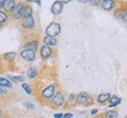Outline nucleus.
I'll return each instance as SVG.
<instances>
[{
  "instance_id": "nucleus-1",
  "label": "nucleus",
  "mask_w": 127,
  "mask_h": 118,
  "mask_svg": "<svg viewBox=\"0 0 127 118\" xmlns=\"http://www.w3.org/2000/svg\"><path fill=\"white\" fill-rule=\"evenodd\" d=\"M60 32H61V25L57 23H52L46 28V34L48 36L55 37L58 34H60Z\"/></svg>"
},
{
  "instance_id": "nucleus-2",
  "label": "nucleus",
  "mask_w": 127,
  "mask_h": 118,
  "mask_svg": "<svg viewBox=\"0 0 127 118\" xmlns=\"http://www.w3.org/2000/svg\"><path fill=\"white\" fill-rule=\"evenodd\" d=\"M21 57L26 62H32L35 59V51L32 50H25L21 53Z\"/></svg>"
},
{
  "instance_id": "nucleus-3",
  "label": "nucleus",
  "mask_w": 127,
  "mask_h": 118,
  "mask_svg": "<svg viewBox=\"0 0 127 118\" xmlns=\"http://www.w3.org/2000/svg\"><path fill=\"white\" fill-rule=\"evenodd\" d=\"M22 25L23 27H25L26 29H32L34 27V20L32 16H29V17L23 18L22 20Z\"/></svg>"
},
{
  "instance_id": "nucleus-4",
  "label": "nucleus",
  "mask_w": 127,
  "mask_h": 118,
  "mask_svg": "<svg viewBox=\"0 0 127 118\" xmlns=\"http://www.w3.org/2000/svg\"><path fill=\"white\" fill-rule=\"evenodd\" d=\"M54 96H55V87L53 85L48 86L42 91V97L45 99H51Z\"/></svg>"
},
{
  "instance_id": "nucleus-5",
  "label": "nucleus",
  "mask_w": 127,
  "mask_h": 118,
  "mask_svg": "<svg viewBox=\"0 0 127 118\" xmlns=\"http://www.w3.org/2000/svg\"><path fill=\"white\" fill-rule=\"evenodd\" d=\"M63 11V3L61 1H55L51 7V12L54 15H59Z\"/></svg>"
},
{
  "instance_id": "nucleus-6",
  "label": "nucleus",
  "mask_w": 127,
  "mask_h": 118,
  "mask_svg": "<svg viewBox=\"0 0 127 118\" xmlns=\"http://www.w3.org/2000/svg\"><path fill=\"white\" fill-rule=\"evenodd\" d=\"M53 104L55 106H62L64 102V97L62 93H58L53 97Z\"/></svg>"
},
{
  "instance_id": "nucleus-7",
  "label": "nucleus",
  "mask_w": 127,
  "mask_h": 118,
  "mask_svg": "<svg viewBox=\"0 0 127 118\" xmlns=\"http://www.w3.org/2000/svg\"><path fill=\"white\" fill-rule=\"evenodd\" d=\"M32 9L30 6H23L20 12V18H26L29 16H32Z\"/></svg>"
},
{
  "instance_id": "nucleus-8",
  "label": "nucleus",
  "mask_w": 127,
  "mask_h": 118,
  "mask_svg": "<svg viewBox=\"0 0 127 118\" xmlns=\"http://www.w3.org/2000/svg\"><path fill=\"white\" fill-rule=\"evenodd\" d=\"M52 54V49L50 48V46H47V45H44L41 50H40V55L43 59H48Z\"/></svg>"
},
{
  "instance_id": "nucleus-9",
  "label": "nucleus",
  "mask_w": 127,
  "mask_h": 118,
  "mask_svg": "<svg viewBox=\"0 0 127 118\" xmlns=\"http://www.w3.org/2000/svg\"><path fill=\"white\" fill-rule=\"evenodd\" d=\"M15 5H16L15 0H5L3 7H4V10H5V11H7V12H12L13 9H14V7H15Z\"/></svg>"
},
{
  "instance_id": "nucleus-10",
  "label": "nucleus",
  "mask_w": 127,
  "mask_h": 118,
  "mask_svg": "<svg viewBox=\"0 0 127 118\" xmlns=\"http://www.w3.org/2000/svg\"><path fill=\"white\" fill-rule=\"evenodd\" d=\"M24 6V4L23 3H21V2H19V3H17L16 5H15V7H14V9H13V16L15 19H20V12H21V9H22V7Z\"/></svg>"
},
{
  "instance_id": "nucleus-11",
  "label": "nucleus",
  "mask_w": 127,
  "mask_h": 118,
  "mask_svg": "<svg viewBox=\"0 0 127 118\" xmlns=\"http://www.w3.org/2000/svg\"><path fill=\"white\" fill-rule=\"evenodd\" d=\"M88 100H89V95L87 93H85V92L80 93L79 95L77 96V98H76V101L78 103H84V102H86Z\"/></svg>"
},
{
  "instance_id": "nucleus-12",
  "label": "nucleus",
  "mask_w": 127,
  "mask_h": 118,
  "mask_svg": "<svg viewBox=\"0 0 127 118\" xmlns=\"http://www.w3.org/2000/svg\"><path fill=\"white\" fill-rule=\"evenodd\" d=\"M113 6H114V3L112 0H103L102 1V7H103V9H105L107 11L111 10Z\"/></svg>"
},
{
  "instance_id": "nucleus-13",
  "label": "nucleus",
  "mask_w": 127,
  "mask_h": 118,
  "mask_svg": "<svg viewBox=\"0 0 127 118\" xmlns=\"http://www.w3.org/2000/svg\"><path fill=\"white\" fill-rule=\"evenodd\" d=\"M37 41L36 40H33V41H31V42H28L25 44L24 48L26 50H32V51H35L36 48H37Z\"/></svg>"
},
{
  "instance_id": "nucleus-14",
  "label": "nucleus",
  "mask_w": 127,
  "mask_h": 118,
  "mask_svg": "<svg viewBox=\"0 0 127 118\" xmlns=\"http://www.w3.org/2000/svg\"><path fill=\"white\" fill-rule=\"evenodd\" d=\"M43 41H44L45 45H47V46H54V45H56V43H57V40L55 39V37L48 36V35L44 37Z\"/></svg>"
},
{
  "instance_id": "nucleus-15",
  "label": "nucleus",
  "mask_w": 127,
  "mask_h": 118,
  "mask_svg": "<svg viewBox=\"0 0 127 118\" xmlns=\"http://www.w3.org/2000/svg\"><path fill=\"white\" fill-rule=\"evenodd\" d=\"M110 99H111V95L109 93H106V94L99 95L98 98H97V101H98V102H100V103H103V102L107 101L108 100H110Z\"/></svg>"
},
{
  "instance_id": "nucleus-16",
  "label": "nucleus",
  "mask_w": 127,
  "mask_h": 118,
  "mask_svg": "<svg viewBox=\"0 0 127 118\" xmlns=\"http://www.w3.org/2000/svg\"><path fill=\"white\" fill-rule=\"evenodd\" d=\"M3 58H4L5 60L9 61V62H12V61H14L15 58H16V53H15V52H9V53H6V54L3 55Z\"/></svg>"
},
{
  "instance_id": "nucleus-17",
  "label": "nucleus",
  "mask_w": 127,
  "mask_h": 118,
  "mask_svg": "<svg viewBox=\"0 0 127 118\" xmlns=\"http://www.w3.org/2000/svg\"><path fill=\"white\" fill-rule=\"evenodd\" d=\"M0 85L3 86V87H6V88H12L13 87V84L6 78L4 77H1L0 78Z\"/></svg>"
},
{
  "instance_id": "nucleus-18",
  "label": "nucleus",
  "mask_w": 127,
  "mask_h": 118,
  "mask_svg": "<svg viewBox=\"0 0 127 118\" xmlns=\"http://www.w3.org/2000/svg\"><path fill=\"white\" fill-rule=\"evenodd\" d=\"M110 101L111 102V104H110V107H112V106H115V105L119 104V103H120V101H121V100H120L118 97L113 96V97H111V98Z\"/></svg>"
},
{
  "instance_id": "nucleus-19",
  "label": "nucleus",
  "mask_w": 127,
  "mask_h": 118,
  "mask_svg": "<svg viewBox=\"0 0 127 118\" xmlns=\"http://www.w3.org/2000/svg\"><path fill=\"white\" fill-rule=\"evenodd\" d=\"M106 117L107 118H117L118 116V112L116 110H109L106 112Z\"/></svg>"
},
{
  "instance_id": "nucleus-20",
  "label": "nucleus",
  "mask_w": 127,
  "mask_h": 118,
  "mask_svg": "<svg viewBox=\"0 0 127 118\" xmlns=\"http://www.w3.org/2000/svg\"><path fill=\"white\" fill-rule=\"evenodd\" d=\"M36 75H37V71H36L35 68H31L29 69V71H28V76H29L30 78H34Z\"/></svg>"
},
{
  "instance_id": "nucleus-21",
  "label": "nucleus",
  "mask_w": 127,
  "mask_h": 118,
  "mask_svg": "<svg viewBox=\"0 0 127 118\" xmlns=\"http://www.w3.org/2000/svg\"><path fill=\"white\" fill-rule=\"evenodd\" d=\"M7 15H6V13H4V12H2V11H0V24H2V23H4L6 20H7Z\"/></svg>"
},
{
  "instance_id": "nucleus-22",
  "label": "nucleus",
  "mask_w": 127,
  "mask_h": 118,
  "mask_svg": "<svg viewBox=\"0 0 127 118\" xmlns=\"http://www.w3.org/2000/svg\"><path fill=\"white\" fill-rule=\"evenodd\" d=\"M22 87H23V89H24V90H25V91H26V92H27L29 95H31V94H32V90H31V87H30V86H29L28 84L24 83Z\"/></svg>"
},
{
  "instance_id": "nucleus-23",
  "label": "nucleus",
  "mask_w": 127,
  "mask_h": 118,
  "mask_svg": "<svg viewBox=\"0 0 127 118\" xmlns=\"http://www.w3.org/2000/svg\"><path fill=\"white\" fill-rule=\"evenodd\" d=\"M24 106L26 107V108H28V109H32V108H34V105L31 103V102H26V103H24Z\"/></svg>"
},
{
  "instance_id": "nucleus-24",
  "label": "nucleus",
  "mask_w": 127,
  "mask_h": 118,
  "mask_svg": "<svg viewBox=\"0 0 127 118\" xmlns=\"http://www.w3.org/2000/svg\"><path fill=\"white\" fill-rule=\"evenodd\" d=\"M6 93H7V91H6L5 87H3V86L0 85V95H5Z\"/></svg>"
},
{
  "instance_id": "nucleus-25",
  "label": "nucleus",
  "mask_w": 127,
  "mask_h": 118,
  "mask_svg": "<svg viewBox=\"0 0 127 118\" xmlns=\"http://www.w3.org/2000/svg\"><path fill=\"white\" fill-rule=\"evenodd\" d=\"M13 78H14L16 81H20V82H23V81L25 80V78H24L23 76H14Z\"/></svg>"
},
{
  "instance_id": "nucleus-26",
  "label": "nucleus",
  "mask_w": 127,
  "mask_h": 118,
  "mask_svg": "<svg viewBox=\"0 0 127 118\" xmlns=\"http://www.w3.org/2000/svg\"><path fill=\"white\" fill-rule=\"evenodd\" d=\"M90 1H91V4L92 5H95L96 6V5H99L102 0H90Z\"/></svg>"
},
{
  "instance_id": "nucleus-27",
  "label": "nucleus",
  "mask_w": 127,
  "mask_h": 118,
  "mask_svg": "<svg viewBox=\"0 0 127 118\" xmlns=\"http://www.w3.org/2000/svg\"><path fill=\"white\" fill-rule=\"evenodd\" d=\"M64 115L62 113H56V114H54V118H63Z\"/></svg>"
},
{
  "instance_id": "nucleus-28",
  "label": "nucleus",
  "mask_w": 127,
  "mask_h": 118,
  "mask_svg": "<svg viewBox=\"0 0 127 118\" xmlns=\"http://www.w3.org/2000/svg\"><path fill=\"white\" fill-rule=\"evenodd\" d=\"M122 20L127 23V12H124V13L122 14Z\"/></svg>"
},
{
  "instance_id": "nucleus-29",
  "label": "nucleus",
  "mask_w": 127,
  "mask_h": 118,
  "mask_svg": "<svg viewBox=\"0 0 127 118\" xmlns=\"http://www.w3.org/2000/svg\"><path fill=\"white\" fill-rule=\"evenodd\" d=\"M64 118H72V113H66V114H64Z\"/></svg>"
},
{
  "instance_id": "nucleus-30",
  "label": "nucleus",
  "mask_w": 127,
  "mask_h": 118,
  "mask_svg": "<svg viewBox=\"0 0 127 118\" xmlns=\"http://www.w3.org/2000/svg\"><path fill=\"white\" fill-rule=\"evenodd\" d=\"M74 97H75V96H74L73 94H71V95H70V97H69V99H68V101H71L72 100H73V99H74Z\"/></svg>"
},
{
  "instance_id": "nucleus-31",
  "label": "nucleus",
  "mask_w": 127,
  "mask_h": 118,
  "mask_svg": "<svg viewBox=\"0 0 127 118\" xmlns=\"http://www.w3.org/2000/svg\"><path fill=\"white\" fill-rule=\"evenodd\" d=\"M71 0H61V2L62 3H64V4H67V3H69Z\"/></svg>"
},
{
  "instance_id": "nucleus-32",
  "label": "nucleus",
  "mask_w": 127,
  "mask_h": 118,
  "mask_svg": "<svg viewBox=\"0 0 127 118\" xmlns=\"http://www.w3.org/2000/svg\"><path fill=\"white\" fill-rule=\"evenodd\" d=\"M4 2H5V0H0V8H2L4 6Z\"/></svg>"
},
{
  "instance_id": "nucleus-33",
  "label": "nucleus",
  "mask_w": 127,
  "mask_h": 118,
  "mask_svg": "<svg viewBox=\"0 0 127 118\" xmlns=\"http://www.w3.org/2000/svg\"><path fill=\"white\" fill-rule=\"evenodd\" d=\"M79 1V3H82V4H84V3H87L89 0H78Z\"/></svg>"
},
{
  "instance_id": "nucleus-34",
  "label": "nucleus",
  "mask_w": 127,
  "mask_h": 118,
  "mask_svg": "<svg viewBox=\"0 0 127 118\" xmlns=\"http://www.w3.org/2000/svg\"><path fill=\"white\" fill-rule=\"evenodd\" d=\"M97 112H98V110H97V109H93V110L91 111V114H96Z\"/></svg>"
},
{
  "instance_id": "nucleus-35",
  "label": "nucleus",
  "mask_w": 127,
  "mask_h": 118,
  "mask_svg": "<svg viewBox=\"0 0 127 118\" xmlns=\"http://www.w3.org/2000/svg\"><path fill=\"white\" fill-rule=\"evenodd\" d=\"M36 1V3L38 4V5H40V0H35Z\"/></svg>"
},
{
  "instance_id": "nucleus-36",
  "label": "nucleus",
  "mask_w": 127,
  "mask_h": 118,
  "mask_svg": "<svg viewBox=\"0 0 127 118\" xmlns=\"http://www.w3.org/2000/svg\"><path fill=\"white\" fill-rule=\"evenodd\" d=\"M27 1H29V2H33L34 0H27Z\"/></svg>"
},
{
  "instance_id": "nucleus-37",
  "label": "nucleus",
  "mask_w": 127,
  "mask_h": 118,
  "mask_svg": "<svg viewBox=\"0 0 127 118\" xmlns=\"http://www.w3.org/2000/svg\"><path fill=\"white\" fill-rule=\"evenodd\" d=\"M0 27H1V24H0Z\"/></svg>"
}]
</instances>
